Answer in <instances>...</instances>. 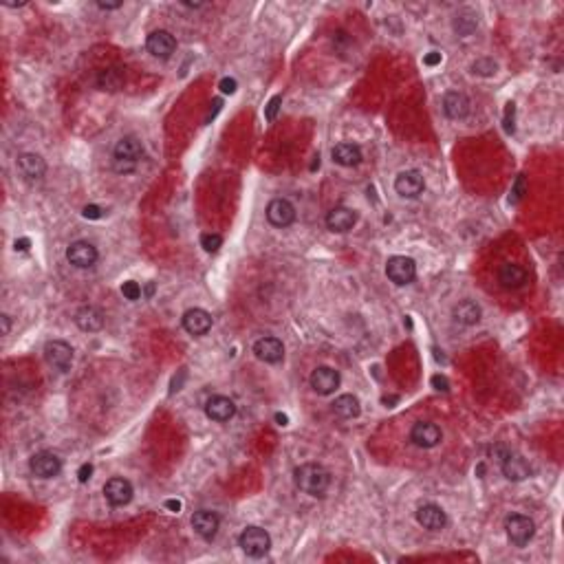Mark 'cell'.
Wrapping results in <instances>:
<instances>
[{
	"label": "cell",
	"mask_w": 564,
	"mask_h": 564,
	"mask_svg": "<svg viewBox=\"0 0 564 564\" xmlns=\"http://www.w3.org/2000/svg\"><path fill=\"white\" fill-rule=\"evenodd\" d=\"M294 483L300 492L313 498H322L331 485V474L319 463H302L294 469Z\"/></svg>",
	"instance_id": "obj_1"
},
{
	"label": "cell",
	"mask_w": 564,
	"mask_h": 564,
	"mask_svg": "<svg viewBox=\"0 0 564 564\" xmlns=\"http://www.w3.org/2000/svg\"><path fill=\"white\" fill-rule=\"evenodd\" d=\"M144 155V146L137 137H124L119 139L115 150H113V170L119 174H128L132 172L137 163H139Z\"/></svg>",
	"instance_id": "obj_2"
},
{
	"label": "cell",
	"mask_w": 564,
	"mask_h": 564,
	"mask_svg": "<svg viewBox=\"0 0 564 564\" xmlns=\"http://www.w3.org/2000/svg\"><path fill=\"white\" fill-rule=\"evenodd\" d=\"M238 544L249 558H265L271 549V536L261 527H247L238 536Z\"/></svg>",
	"instance_id": "obj_3"
},
{
	"label": "cell",
	"mask_w": 564,
	"mask_h": 564,
	"mask_svg": "<svg viewBox=\"0 0 564 564\" xmlns=\"http://www.w3.org/2000/svg\"><path fill=\"white\" fill-rule=\"evenodd\" d=\"M505 531H507V538L516 546H525L533 538V533H536V525H533V521L529 516L511 514L505 521Z\"/></svg>",
	"instance_id": "obj_4"
},
{
	"label": "cell",
	"mask_w": 564,
	"mask_h": 564,
	"mask_svg": "<svg viewBox=\"0 0 564 564\" xmlns=\"http://www.w3.org/2000/svg\"><path fill=\"white\" fill-rule=\"evenodd\" d=\"M386 276L399 287L410 284L417 278V263L408 256H392V258H388Z\"/></svg>",
	"instance_id": "obj_5"
},
{
	"label": "cell",
	"mask_w": 564,
	"mask_h": 564,
	"mask_svg": "<svg viewBox=\"0 0 564 564\" xmlns=\"http://www.w3.org/2000/svg\"><path fill=\"white\" fill-rule=\"evenodd\" d=\"M44 359H47L49 366H53L55 371L67 373L71 371V364H73V348L71 344L62 340H51L44 346Z\"/></svg>",
	"instance_id": "obj_6"
},
{
	"label": "cell",
	"mask_w": 564,
	"mask_h": 564,
	"mask_svg": "<svg viewBox=\"0 0 564 564\" xmlns=\"http://www.w3.org/2000/svg\"><path fill=\"white\" fill-rule=\"evenodd\" d=\"M97 249L95 245H90L88 240H75L69 245L67 249V261L73 265V267H78V269H88V267H93L97 263Z\"/></svg>",
	"instance_id": "obj_7"
},
{
	"label": "cell",
	"mask_w": 564,
	"mask_h": 564,
	"mask_svg": "<svg viewBox=\"0 0 564 564\" xmlns=\"http://www.w3.org/2000/svg\"><path fill=\"white\" fill-rule=\"evenodd\" d=\"M311 388L317 392V394H333L335 390L340 388L342 384V377L340 373L331 369V366H317V369L311 373Z\"/></svg>",
	"instance_id": "obj_8"
},
{
	"label": "cell",
	"mask_w": 564,
	"mask_h": 564,
	"mask_svg": "<svg viewBox=\"0 0 564 564\" xmlns=\"http://www.w3.org/2000/svg\"><path fill=\"white\" fill-rule=\"evenodd\" d=\"M441 439H443V432H441V428L432 421H419V423H415L413 432H410V441H413L417 448H423V450H430V448L439 446Z\"/></svg>",
	"instance_id": "obj_9"
},
{
	"label": "cell",
	"mask_w": 564,
	"mask_h": 564,
	"mask_svg": "<svg viewBox=\"0 0 564 564\" xmlns=\"http://www.w3.org/2000/svg\"><path fill=\"white\" fill-rule=\"evenodd\" d=\"M132 494L135 492H132L130 481L121 479V476H113V479L106 481V485H104V496H106V500H109L113 507L128 505V502L132 500Z\"/></svg>",
	"instance_id": "obj_10"
},
{
	"label": "cell",
	"mask_w": 564,
	"mask_h": 564,
	"mask_svg": "<svg viewBox=\"0 0 564 564\" xmlns=\"http://www.w3.org/2000/svg\"><path fill=\"white\" fill-rule=\"evenodd\" d=\"M146 47L148 51L159 57V60H170L172 53L177 51V40L170 32H165V29H157V32H152L146 40Z\"/></svg>",
	"instance_id": "obj_11"
},
{
	"label": "cell",
	"mask_w": 564,
	"mask_h": 564,
	"mask_svg": "<svg viewBox=\"0 0 564 564\" xmlns=\"http://www.w3.org/2000/svg\"><path fill=\"white\" fill-rule=\"evenodd\" d=\"M29 467H32L34 476H38V479H53L60 474V469H62V461H60L53 452L44 450V452H38L32 456Z\"/></svg>",
	"instance_id": "obj_12"
},
{
	"label": "cell",
	"mask_w": 564,
	"mask_h": 564,
	"mask_svg": "<svg viewBox=\"0 0 564 564\" xmlns=\"http://www.w3.org/2000/svg\"><path fill=\"white\" fill-rule=\"evenodd\" d=\"M394 190L404 199H417V196L425 190V181L419 170H406L397 179H394Z\"/></svg>",
	"instance_id": "obj_13"
},
{
	"label": "cell",
	"mask_w": 564,
	"mask_h": 564,
	"mask_svg": "<svg viewBox=\"0 0 564 564\" xmlns=\"http://www.w3.org/2000/svg\"><path fill=\"white\" fill-rule=\"evenodd\" d=\"M219 525H221V518L209 509H199L192 516V529L199 533L203 540H214L219 533Z\"/></svg>",
	"instance_id": "obj_14"
},
{
	"label": "cell",
	"mask_w": 564,
	"mask_h": 564,
	"mask_svg": "<svg viewBox=\"0 0 564 564\" xmlns=\"http://www.w3.org/2000/svg\"><path fill=\"white\" fill-rule=\"evenodd\" d=\"M267 221L273 227H289L296 221V207L289 203L287 199H273L267 205Z\"/></svg>",
	"instance_id": "obj_15"
},
{
	"label": "cell",
	"mask_w": 564,
	"mask_h": 564,
	"mask_svg": "<svg viewBox=\"0 0 564 564\" xmlns=\"http://www.w3.org/2000/svg\"><path fill=\"white\" fill-rule=\"evenodd\" d=\"M417 523L428 531H441L448 525V516L434 502H425L417 509Z\"/></svg>",
	"instance_id": "obj_16"
},
{
	"label": "cell",
	"mask_w": 564,
	"mask_h": 564,
	"mask_svg": "<svg viewBox=\"0 0 564 564\" xmlns=\"http://www.w3.org/2000/svg\"><path fill=\"white\" fill-rule=\"evenodd\" d=\"M500 467H502V474H505V479H507V481H514V483L525 481V479H529V474H531L529 463L523 459L521 454H511V452L502 454Z\"/></svg>",
	"instance_id": "obj_17"
},
{
	"label": "cell",
	"mask_w": 564,
	"mask_h": 564,
	"mask_svg": "<svg viewBox=\"0 0 564 564\" xmlns=\"http://www.w3.org/2000/svg\"><path fill=\"white\" fill-rule=\"evenodd\" d=\"M357 223V212L355 209H350V207H344V205H338V207H333L329 214H326V227L331 232H348V230H353Z\"/></svg>",
	"instance_id": "obj_18"
},
{
	"label": "cell",
	"mask_w": 564,
	"mask_h": 564,
	"mask_svg": "<svg viewBox=\"0 0 564 564\" xmlns=\"http://www.w3.org/2000/svg\"><path fill=\"white\" fill-rule=\"evenodd\" d=\"M205 415L216 421V423H225L230 421L234 415H236V406L230 397H223V394H214V397H209L207 404H205Z\"/></svg>",
	"instance_id": "obj_19"
},
{
	"label": "cell",
	"mask_w": 564,
	"mask_h": 564,
	"mask_svg": "<svg viewBox=\"0 0 564 564\" xmlns=\"http://www.w3.org/2000/svg\"><path fill=\"white\" fill-rule=\"evenodd\" d=\"M254 355L265 364H280L284 357V346L278 338H261L254 344Z\"/></svg>",
	"instance_id": "obj_20"
},
{
	"label": "cell",
	"mask_w": 564,
	"mask_h": 564,
	"mask_svg": "<svg viewBox=\"0 0 564 564\" xmlns=\"http://www.w3.org/2000/svg\"><path fill=\"white\" fill-rule=\"evenodd\" d=\"M183 329H186L190 335H196V338H201L205 335L209 329H212V315L205 311V309H188L183 313Z\"/></svg>",
	"instance_id": "obj_21"
},
{
	"label": "cell",
	"mask_w": 564,
	"mask_h": 564,
	"mask_svg": "<svg viewBox=\"0 0 564 564\" xmlns=\"http://www.w3.org/2000/svg\"><path fill=\"white\" fill-rule=\"evenodd\" d=\"M18 170L25 179L38 181L44 177V172H47V163H44V159L40 155H36V152H22V155L18 157Z\"/></svg>",
	"instance_id": "obj_22"
},
{
	"label": "cell",
	"mask_w": 564,
	"mask_h": 564,
	"mask_svg": "<svg viewBox=\"0 0 564 564\" xmlns=\"http://www.w3.org/2000/svg\"><path fill=\"white\" fill-rule=\"evenodd\" d=\"M443 113L450 119H465L469 115V99L461 90H452L443 97Z\"/></svg>",
	"instance_id": "obj_23"
},
{
	"label": "cell",
	"mask_w": 564,
	"mask_h": 564,
	"mask_svg": "<svg viewBox=\"0 0 564 564\" xmlns=\"http://www.w3.org/2000/svg\"><path fill=\"white\" fill-rule=\"evenodd\" d=\"M527 278H529V273L523 267L511 265V263H505L498 269V282L505 289H521L527 282Z\"/></svg>",
	"instance_id": "obj_24"
},
{
	"label": "cell",
	"mask_w": 564,
	"mask_h": 564,
	"mask_svg": "<svg viewBox=\"0 0 564 564\" xmlns=\"http://www.w3.org/2000/svg\"><path fill=\"white\" fill-rule=\"evenodd\" d=\"M75 324L86 333H95L104 326V313L97 307H82L75 313Z\"/></svg>",
	"instance_id": "obj_25"
},
{
	"label": "cell",
	"mask_w": 564,
	"mask_h": 564,
	"mask_svg": "<svg viewBox=\"0 0 564 564\" xmlns=\"http://www.w3.org/2000/svg\"><path fill=\"white\" fill-rule=\"evenodd\" d=\"M331 155L335 163L344 167H355L362 163V150L359 146H353V144H338L331 150Z\"/></svg>",
	"instance_id": "obj_26"
},
{
	"label": "cell",
	"mask_w": 564,
	"mask_h": 564,
	"mask_svg": "<svg viewBox=\"0 0 564 564\" xmlns=\"http://www.w3.org/2000/svg\"><path fill=\"white\" fill-rule=\"evenodd\" d=\"M454 319H456V322L465 324V326L476 324L481 319V307L474 300H461L454 307Z\"/></svg>",
	"instance_id": "obj_27"
},
{
	"label": "cell",
	"mask_w": 564,
	"mask_h": 564,
	"mask_svg": "<svg viewBox=\"0 0 564 564\" xmlns=\"http://www.w3.org/2000/svg\"><path fill=\"white\" fill-rule=\"evenodd\" d=\"M359 399L355 394H340L338 399L333 401V413L342 417V419H355L359 417Z\"/></svg>",
	"instance_id": "obj_28"
},
{
	"label": "cell",
	"mask_w": 564,
	"mask_h": 564,
	"mask_svg": "<svg viewBox=\"0 0 564 564\" xmlns=\"http://www.w3.org/2000/svg\"><path fill=\"white\" fill-rule=\"evenodd\" d=\"M124 82V73L119 69H104L99 75H97V86L102 90H117Z\"/></svg>",
	"instance_id": "obj_29"
},
{
	"label": "cell",
	"mask_w": 564,
	"mask_h": 564,
	"mask_svg": "<svg viewBox=\"0 0 564 564\" xmlns=\"http://www.w3.org/2000/svg\"><path fill=\"white\" fill-rule=\"evenodd\" d=\"M476 25H479V20H476L474 13H465V16H459L454 20V29L459 36H469L476 29Z\"/></svg>",
	"instance_id": "obj_30"
},
{
	"label": "cell",
	"mask_w": 564,
	"mask_h": 564,
	"mask_svg": "<svg viewBox=\"0 0 564 564\" xmlns=\"http://www.w3.org/2000/svg\"><path fill=\"white\" fill-rule=\"evenodd\" d=\"M496 69H498V64L494 62V60H490V57H481V60H476L474 64H472V73L485 75V78H490V75H494Z\"/></svg>",
	"instance_id": "obj_31"
},
{
	"label": "cell",
	"mask_w": 564,
	"mask_h": 564,
	"mask_svg": "<svg viewBox=\"0 0 564 564\" xmlns=\"http://www.w3.org/2000/svg\"><path fill=\"white\" fill-rule=\"evenodd\" d=\"M121 296H124L126 300H139L142 296H144V291H142V287H139V282H135V280H128V282H124L121 284Z\"/></svg>",
	"instance_id": "obj_32"
},
{
	"label": "cell",
	"mask_w": 564,
	"mask_h": 564,
	"mask_svg": "<svg viewBox=\"0 0 564 564\" xmlns=\"http://www.w3.org/2000/svg\"><path fill=\"white\" fill-rule=\"evenodd\" d=\"M221 245H223V238H221L219 234H203V236H201V247H203L207 254L219 252Z\"/></svg>",
	"instance_id": "obj_33"
},
{
	"label": "cell",
	"mask_w": 564,
	"mask_h": 564,
	"mask_svg": "<svg viewBox=\"0 0 564 564\" xmlns=\"http://www.w3.org/2000/svg\"><path fill=\"white\" fill-rule=\"evenodd\" d=\"M280 106H282V95H273L269 99V104L265 106V119L267 121H273L278 117V111H280Z\"/></svg>",
	"instance_id": "obj_34"
},
{
	"label": "cell",
	"mask_w": 564,
	"mask_h": 564,
	"mask_svg": "<svg viewBox=\"0 0 564 564\" xmlns=\"http://www.w3.org/2000/svg\"><path fill=\"white\" fill-rule=\"evenodd\" d=\"M514 117H516V104L514 102H509L507 106H505V117H502V126H505V132H514Z\"/></svg>",
	"instance_id": "obj_35"
},
{
	"label": "cell",
	"mask_w": 564,
	"mask_h": 564,
	"mask_svg": "<svg viewBox=\"0 0 564 564\" xmlns=\"http://www.w3.org/2000/svg\"><path fill=\"white\" fill-rule=\"evenodd\" d=\"M82 214H84V219L97 221V219H102V216H104V212H102V207H97V205H86Z\"/></svg>",
	"instance_id": "obj_36"
},
{
	"label": "cell",
	"mask_w": 564,
	"mask_h": 564,
	"mask_svg": "<svg viewBox=\"0 0 564 564\" xmlns=\"http://www.w3.org/2000/svg\"><path fill=\"white\" fill-rule=\"evenodd\" d=\"M523 192H525V179H523V177H518V179H516V188L511 190V194H514V196H511V203H518V201H521Z\"/></svg>",
	"instance_id": "obj_37"
},
{
	"label": "cell",
	"mask_w": 564,
	"mask_h": 564,
	"mask_svg": "<svg viewBox=\"0 0 564 564\" xmlns=\"http://www.w3.org/2000/svg\"><path fill=\"white\" fill-rule=\"evenodd\" d=\"M441 60H443V55H441L439 51H430V53L423 55V64L425 67H436V64H441Z\"/></svg>",
	"instance_id": "obj_38"
},
{
	"label": "cell",
	"mask_w": 564,
	"mask_h": 564,
	"mask_svg": "<svg viewBox=\"0 0 564 564\" xmlns=\"http://www.w3.org/2000/svg\"><path fill=\"white\" fill-rule=\"evenodd\" d=\"M221 90H223L225 95L236 93V80H234V78H223V80H221Z\"/></svg>",
	"instance_id": "obj_39"
},
{
	"label": "cell",
	"mask_w": 564,
	"mask_h": 564,
	"mask_svg": "<svg viewBox=\"0 0 564 564\" xmlns=\"http://www.w3.org/2000/svg\"><path fill=\"white\" fill-rule=\"evenodd\" d=\"M432 386H434L436 390H441V392H448V390H450V384H448V379H446L443 375H434V377H432Z\"/></svg>",
	"instance_id": "obj_40"
},
{
	"label": "cell",
	"mask_w": 564,
	"mask_h": 564,
	"mask_svg": "<svg viewBox=\"0 0 564 564\" xmlns=\"http://www.w3.org/2000/svg\"><path fill=\"white\" fill-rule=\"evenodd\" d=\"M90 474H93V465H90V463H84V465L78 469V481H80V483H88Z\"/></svg>",
	"instance_id": "obj_41"
},
{
	"label": "cell",
	"mask_w": 564,
	"mask_h": 564,
	"mask_svg": "<svg viewBox=\"0 0 564 564\" xmlns=\"http://www.w3.org/2000/svg\"><path fill=\"white\" fill-rule=\"evenodd\" d=\"M0 324H3V335H9V329H11V319L9 315H0Z\"/></svg>",
	"instance_id": "obj_42"
},
{
	"label": "cell",
	"mask_w": 564,
	"mask_h": 564,
	"mask_svg": "<svg viewBox=\"0 0 564 564\" xmlns=\"http://www.w3.org/2000/svg\"><path fill=\"white\" fill-rule=\"evenodd\" d=\"M27 249H29V238L16 240V252H27Z\"/></svg>",
	"instance_id": "obj_43"
},
{
	"label": "cell",
	"mask_w": 564,
	"mask_h": 564,
	"mask_svg": "<svg viewBox=\"0 0 564 564\" xmlns=\"http://www.w3.org/2000/svg\"><path fill=\"white\" fill-rule=\"evenodd\" d=\"M97 7L109 11V9H119V7H121V3H97Z\"/></svg>",
	"instance_id": "obj_44"
},
{
	"label": "cell",
	"mask_w": 564,
	"mask_h": 564,
	"mask_svg": "<svg viewBox=\"0 0 564 564\" xmlns=\"http://www.w3.org/2000/svg\"><path fill=\"white\" fill-rule=\"evenodd\" d=\"M165 505H167V507H170L172 511H179V509H181V502H179V500H167V502H165Z\"/></svg>",
	"instance_id": "obj_45"
},
{
	"label": "cell",
	"mask_w": 564,
	"mask_h": 564,
	"mask_svg": "<svg viewBox=\"0 0 564 564\" xmlns=\"http://www.w3.org/2000/svg\"><path fill=\"white\" fill-rule=\"evenodd\" d=\"M276 421H278V425H287L289 419H287V415H280V413H278V415H276Z\"/></svg>",
	"instance_id": "obj_46"
},
{
	"label": "cell",
	"mask_w": 564,
	"mask_h": 564,
	"mask_svg": "<svg viewBox=\"0 0 564 564\" xmlns=\"http://www.w3.org/2000/svg\"><path fill=\"white\" fill-rule=\"evenodd\" d=\"M152 294H155V284L150 282V284L146 287V296H152Z\"/></svg>",
	"instance_id": "obj_47"
}]
</instances>
